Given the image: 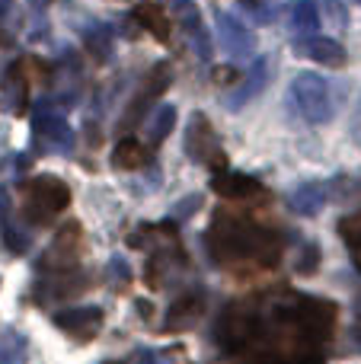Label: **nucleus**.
<instances>
[{
    "instance_id": "1",
    "label": "nucleus",
    "mask_w": 361,
    "mask_h": 364,
    "mask_svg": "<svg viewBox=\"0 0 361 364\" xmlns=\"http://www.w3.org/2000/svg\"><path fill=\"white\" fill-rule=\"evenodd\" d=\"M208 246L217 256V262H240V259H249V262L259 265H275L279 262L281 243L275 233L262 230V227L249 224L243 218H221L215 220L208 233Z\"/></svg>"
},
{
    "instance_id": "2",
    "label": "nucleus",
    "mask_w": 361,
    "mask_h": 364,
    "mask_svg": "<svg viewBox=\"0 0 361 364\" xmlns=\"http://www.w3.org/2000/svg\"><path fill=\"white\" fill-rule=\"evenodd\" d=\"M23 211L32 224H48V220H55V214H61L70 205V188L58 176H38L23 182Z\"/></svg>"
},
{
    "instance_id": "3",
    "label": "nucleus",
    "mask_w": 361,
    "mask_h": 364,
    "mask_svg": "<svg viewBox=\"0 0 361 364\" xmlns=\"http://www.w3.org/2000/svg\"><path fill=\"white\" fill-rule=\"evenodd\" d=\"M279 316L294 323L313 342H326L336 329V304L320 301V297H294L291 307L279 310Z\"/></svg>"
},
{
    "instance_id": "4",
    "label": "nucleus",
    "mask_w": 361,
    "mask_h": 364,
    "mask_svg": "<svg viewBox=\"0 0 361 364\" xmlns=\"http://www.w3.org/2000/svg\"><path fill=\"white\" fill-rule=\"evenodd\" d=\"M291 100L298 112L304 115L311 125H323L333 119V93L326 77L320 74H298L291 83Z\"/></svg>"
},
{
    "instance_id": "5",
    "label": "nucleus",
    "mask_w": 361,
    "mask_h": 364,
    "mask_svg": "<svg viewBox=\"0 0 361 364\" xmlns=\"http://www.w3.org/2000/svg\"><path fill=\"white\" fill-rule=\"evenodd\" d=\"M185 154H189L195 164L211 166L215 173L227 170L224 147H221V141L215 138V128H211V122L205 119L202 112H195L189 119V128H185Z\"/></svg>"
},
{
    "instance_id": "6",
    "label": "nucleus",
    "mask_w": 361,
    "mask_h": 364,
    "mask_svg": "<svg viewBox=\"0 0 361 364\" xmlns=\"http://www.w3.org/2000/svg\"><path fill=\"white\" fill-rule=\"evenodd\" d=\"M32 128H36L38 138L48 141L51 147L68 151V147L74 144V132H70L68 119H64V115H58L48 102H38V106L32 109Z\"/></svg>"
},
{
    "instance_id": "7",
    "label": "nucleus",
    "mask_w": 361,
    "mask_h": 364,
    "mask_svg": "<svg viewBox=\"0 0 361 364\" xmlns=\"http://www.w3.org/2000/svg\"><path fill=\"white\" fill-rule=\"evenodd\" d=\"M55 326L70 333L74 339H83L90 342L102 326V310L99 307H70V310H61L55 314Z\"/></svg>"
},
{
    "instance_id": "8",
    "label": "nucleus",
    "mask_w": 361,
    "mask_h": 364,
    "mask_svg": "<svg viewBox=\"0 0 361 364\" xmlns=\"http://www.w3.org/2000/svg\"><path fill=\"white\" fill-rule=\"evenodd\" d=\"M166 87H170V68H166V64H160V68H153V70H151V77H147V87L141 90L138 96H134L131 109H128V112H125V119L119 122V128H122V132H128V125H131V128L138 125V122H141V115L147 112V102H153V100H157V96L163 93Z\"/></svg>"
},
{
    "instance_id": "9",
    "label": "nucleus",
    "mask_w": 361,
    "mask_h": 364,
    "mask_svg": "<svg viewBox=\"0 0 361 364\" xmlns=\"http://www.w3.org/2000/svg\"><path fill=\"white\" fill-rule=\"evenodd\" d=\"M253 326H256V323L249 320L243 310L230 307V314L224 316L221 326H217V342H221L224 348H230V352H237V348H243V342L253 336Z\"/></svg>"
},
{
    "instance_id": "10",
    "label": "nucleus",
    "mask_w": 361,
    "mask_h": 364,
    "mask_svg": "<svg viewBox=\"0 0 361 364\" xmlns=\"http://www.w3.org/2000/svg\"><path fill=\"white\" fill-rule=\"evenodd\" d=\"M211 188H215L221 198L240 201V198H253V195L259 192V179L247 176V173H230V170H224V173H215V179H211Z\"/></svg>"
},
{
    "instance_id": "11",
    "label": "nucleus",
    "mask_w": 361,
    "mask_h": 364,
    "mask_svg": "<svg viewBox=\"0 0 361 364\" xmlns=\"http://www.w3.org/2000/svg\"><path fill=\"white\" fill-rule=\"evenodd\" d=\"M205 314V301L202 294H185L183 301H176L170 307V316H166L163 329L166 333H179V329H192Z\"/></svg>"
},
{
    "instance_id": "12",
    "label": "nucleus",
    "mask_w": 361,
    "mask_h": 364,
    "mask_svg": "<svg viewBox=\"0 0 361 364\" xmlns=\"http://www.w3.org/2000/svg\"><path fill=\"white\" fill-rule=\"evenodd\" d=\"M217 32H221V45L227 51H234V55H243V51L253 48L249 29L237 16H230V13H217Z\"/></svg>"
},
{
    "instance_id": "13",
    "label": "nucleus",
    "mask_w": 361,
    "mask_h": 364,
    "mask_svg": "<svg viewBox=\"0 0 361 364\" xmlns=\"http://www.w3.org/2000/svg\"><path fill=\"white\" fill-rule=\"evenodd\" d=\"M131 16L138 19L157 42H166V38H170V16H166V10L157 4V0H144V4H138L131 10Z\"/></svg>"
},
{
    "instance_id": "14",
    "label": "nucleus",
    "mask_w": 361,
    "mask_h": 364,
    "mask_svg": "<svg viewBox=\"0 0 361 364\" xmlns=\"http://www.w3.org/2000/svg\"><path fill=\"white\" fill-rule=\"evenodd\" d=\"M326 198H330V192H326L323 182H304L301 188H294L291 208L298 214H304V218H313V214H320V208L326 205Z\"/></svg>"
},
{
    "instance_id": "15",
    "label": "nucleus",
    "mask_w": 361,
    "mask_h": 364,
    "mask_svg": "<svg viewBox=\"0 0 361 364\" xmlns=\"http://www.w3.org/2000/svg\"><path fill=\"white\" fill-rule=\"evenodd\" d=\"M304 51L313 58V61L326 64V68H343L349 58H345V48L336 42V38H323V36H313L311 42L304 45Z\"/></svg>"
},
{
    "instance_id": "16",
    "label": "nucleus",
    "mask_w": 361,
    "mask_h": 364,
    "mask_svg": "<svg viewBox=\"0 0 361 364\" xmlns=\"http://www.w3.org/2000/svg\"><path fill=\"white\" fill-rule=\"evenodd\" d=\"M80 224L77 220H70V224H64L61 230H58L55 243H51V252L45 259H55V256H64V265H70L77 259V250H80Z\"/></svg>"
},
{
    "instance_id": "17",
    "label": "nucleus",
    "mask_w": 361,
    "mask_h": 364,
    "mask_svg": "<svg viewBox=\"0 0 361 364\" xmlns=\"http://www.w3.org/2000/svg\"><path fill=\"white\" fill-rule=\"evenodd\" d=\"M112 164L119 166V170H141V166L151 164V154H147L134 138H125V141H119V144H115Z\"/></svg>"
},
{
    "instance_id": "18",
    "label": "nucleus",
    "mask_w": 361,
    "mask_h": 364,
    "mask_svg": "<svg viewBox=\"0 0 361 364\" xmlns=\"http://www.w3.org/2000/svg\"><path fill=\"white\" fill-rule=\"evenodd\" d=\"M83 48L96 58V61H109L112 55V36H109V26H90L83 32Z\"/></svg>"
},
{
    "instance_id": "19",
    "label": "nucleus",
    "mask_w": 361,
    "mask_h": 364,
    "mask_svg": "<svg viewBox=\"0 0 361 364\" xmlns=\"http://www.w3.org/2000/svg\"><path fill=\"white\" fill-rule=\"evenodd\" d=\"M266 74H269V64L259 58V61L253 64V70H249V77H247L249 83H247V87H240V93H237V96H230L227 106H230V109H240L247 100H253V96L259 93L262 87H266Z\"/></svg>"
},
{
    "instance_id": "20",
    "label": "nucleus",
    "mask_w": 361,
    "mask_h": 364,
    "mask_svg": "<svg viewBox=\"0 0 361 364\" xmlns=\"http://www.w3.org/2000/svg\"><path fill=\"white\" fill-rule=\"evenodd\" d=\"M176 106H160L157 115H153L151 122V132H147V138H151V144H163L166 138H170V132L176 128Z\"/></svg>"
},
{
    "instance_id": "21",
    "label": "nucleus",
    "mask_w": 361,
    "mask_h": 364,
    "mask_svg": "<svg viewBox=\"0 0 361 364\" xmlns=\"http://www.w3.org/2000/svg\"><path fill=\"white\" fill-rule=\"evenodd\" d=\"M0 364H26V339L19 333L0 336Z\"/></svg>"
},
{
    "instance_id": "22",
    "label": "nucleus",
    "mask_w": 361,
    "mask_h": 364,
    "mask_svg": "<svg viewBox=\"0 0 361 364\" xmlns=\"http://www.w3.org/2000/svg\"><path fill=\"white\" fill-rule=\"evenodd\" d=\"M294 26L301 32H311V36L320 29V10L313 0H298V6H294Z\"/></svg>"
},
{
    "instance_id": "23",
    "label": "nucleus",
    "mask_w": 361,
    "mask_h": 364,
    "mask_svg": "<svg viewBox=\"0 0 361 364\" xmlns=\"http://www.w3.org/2000/svg\"><path fill=\"white\" fill-rule=\"evenodd\" d=\"M343 233L352 243V256H355V269L361 272V227L352 224V220H343Z\"/></svg>"
},
{
    "instance_id": "24",
    "label": "nucleus",
    "mask_w": 361,
    "mask_h": 364,
    "mask_svg": "<svg viewBox=\"0 0 361 364\" xmlns=\"http://www.w3.org/2000/svg\"><path fill=\"white\" fill-rule=\"evenodd\" d=\"M317 265H320V246L317 243L304 246V262L298 265V272L301 275H311V272H317Z\"/></svg>"
},
{
    "instance_id": "25",
    "label": "nucleus",
    "mask_w": 361,
    "mask_h": 364,
    "mask_svg": "<svg viewBox=\"0 0 361 364\" xmlns=\"http://www.w3.org/2000/svg\"><path fill=\"white\" fill-rule=\"evenodd\" d=\"M202 205V195H189L185 201H176V208H173V218H192L195 214V208Z\"/></svg>"
},
{
    "instance_id": "26",
    "label": "nucleus",
    "mask_w": 361,
    "mask_h": 364,
    "mask_svg": "<svg viewBox=\"0 0 361 364\" xmlns=\"http://www.w3.org/2000/svg\"><path fill=\"white\" fill-rule=\"evenodd\" d=\"M240 80V74H237V68H230V64H221V68H215V83H221V87H227V83H237Z\"/></svg>"
},
{
    "instance_id": "27",
    "label": "nucleus",
    "mask_w": 361,
    "mask_h": 364,
    "mask_svg": "<svg viewBox=\"0 0 361 364\" xmlns=\"http://www.w3.org/2000/svg\"><path fill=\"white\" fill-rule=\"evenodd\" d=\"M109 272H115L122 282H131V269H128L125 259H119V256H112V262H109Z\"/></svg>"
},
{
    "instance_id": "28",
    "label": "nucleus",
    "mask_w": 361,
    "mask_h": 364,
    "mask_svg": "<svg viewBox=\"0 0 361 364\" xmlns=\"http://www.w3.org/2000/svg\"><path fill=\"white\" fill-rule=\"evenodd\" d=\"M192 36H195V48H198V55H202V58H208V55H211L208 32H205V29H198V32H192Z\"/></svg>"
},
{
    "instance_id": "29",
    "label": "nucleus",
    "mask_w": 361,
    "mask_h": 364,
    "mask_svg": "<svg viewBox=\"0 0 361 364\" xmlns=\"http://www.w3.org/2000/svg\"><path fill=\"white\" fill-rule=\"evenodd\" d=\"M352 134H355V141H358V144H361V106H358L355 119H352Z\"/></svg>"
},
{
    "instance_id": "30",
    "label": "nucleus",
    "mask_w": 361,
    "mask_h": 364,
    "mask_svg": "<svg viewBox=\"0 0 361 364\" xmlns=\"http://www.w3.org/2000/svg\"><path fill=\"white\" fill-rule=\"evenodd\" d=\"M288 364H323V361H320V358H311V355H307V358H291Z\"/></svg>"
},
{
    "instance_id": "31",
    "label": "nucleus",
    "mask_w": 361,
    "mask_h": 364,
    "mask_svg": "<svg viewBox=\"0 0 361 364\" xmlns=\"http://www.w3.org/2000/svg\"><path fill=\"white\" fill-rule=\"evenodd\" d=\"M144 364H170V361H166V358H157V355H147Z\"/></svg>"
},
{
    "instance_id": "32",
    "label": "nucleus",
    "mask_w": 361,
    "mask_h": 364,
    "mask_svg": "<svg viewBox=\"0 0 361 364\" xmlns=\"http://www.w3.org/2000/svg\"><path fill=\"white\" fill-rule=\"evenodd\" d=\"M6 6H10V0H0V10H6Z\"/></svg>"
},
{
    "instance_id": "33",
    "label": "nucleus",
    "mask_w": 361,
    "mask_h": 364,
    "mask_svg": "<svg viewBox=\"0 0 361 364\" xmlns=\"http://www.w3.org/2000/svg\"><path fill=\"white\" fill-rule=\"evenodd\" d=\"M352 224H358V227H361V218H355V220H352Z\"/></svg>"
},
{
    "instance_id": "34",
    "label": "nucleus",
    "mask_w": 361,
    "mask_h": 364,
    "mask_svg": "<svg viewBox=\"0 0 361 364\" xmlns=\"http://www.w3.org/2000/svg\"><path fill=\"white\" fill-rule=\"evenodd\" d=\"M106 364H122V361H106Z\"/></svg>"
},
{
    "instance_id": "35",
    "label": "nucleus",
    "mask_w": 361,
    "mask_h": 364,
    "mask_svg": "<svg viewBox=\"0 0 361 364\" xmlns=\"http://www.w3.org/2000/svg\"><path fill=\"white\" fill-rule=\"evenodd\" d=\"M358 4H361V0H358Z\"/></svg>"
}]
</instances>
